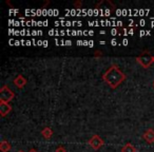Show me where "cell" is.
<instances>
[{"label": "cell", "instance_id": "6da1fadb", "mask_svg": "<svg viewBox=\"0 0 154 152\" xmlns=\"http://www.w3.org/2000/svg\"><path fill=\"white\" fill-rule=\"evenodd\" d=\"M103 78L111 88L114 89L119 86L126 79V76H125V74L120 71V69L117 66L113 64V66H111L103 73Z\"/></svg>", "mask_w": 154, "mask_h": 152}, {"label": "cell", "instance_id": "7a4b0ae2", "mask_svg": "<svg viewBox=\"0 0 154 152\" xmlns=\"http://www.w3.org/2000/svg\"><path fill=\"white\" fill-rule=\"evenodd\" d=\"M136 60L140 66H143V68H149L154 61V56H152L150 53L145 52V53H141L139 56L136 57Z\"/></svg>", "mask_w": 154, "mask_h": 152}, {"label": "cell", "instance_id": "3957f363", "mask_svg": "<svg viewBox=\"0 0 154 152\" xmlns=\"http://www.w3.org/2000/svg\"><path fill=\"white\" fill-rule=\"evenodd\" d=\"M14 96H15L14 92L8 86H3L2 88L0 89V101L8 103V101H12L14 98Z\"/></svg>", "mask_w": 154, "mask_h": 152}, {"label": "cell", "instance_id": "277c9868", "mask_svg": "<svg viewBox=\"0 0 154 152\" xmlns=\"http://www.w3.org/2000/svg\"><path fill=\"white\" fill-rule=\"evenodd\" d=\"M89 145H90L91 147L93 148V149L97 150V149H99V148H100L101 146L103 145V141L98 136V135L95 134V135H93V136L91 137L90 139H89Z\"/></svg>", "mask_w": 154, "mask_h": 152}, {"label": "cell", "instance_id": "5b68a950", "mask_svg": "<svg viewBox=\"0 0 154 152\" xmlns=\"http://www.w3.org/2000/svg\"><path fill=\"white\" fill-rule=\"evenodd\" d=\"M26 79L20 74L17 75L15 77V79H14V85L16 87H18V88H23L26 86Z\"/></svg>", "mask_w": 154, "mask_h": 152}, {"label": "cell", "instance_id": "8992f818", "mask_svg": "<svg viewBox=\"0 0 154 152\" xmlns=\"http://www.w3.org/2000/svg\"><path fill=\"white\" fill-rule=\"evenodd\" d=\"M12 110V107L9 105V103H3L0 101V114L2 116H5Z\"/></svg>", "mask_w": 154, "mask_h": 152}, {"label": "cell", "instance_id": "52a82bcc", "mask_svg": "<svg viewBox=\"0 0 154 152\" xmlns=\"http://www.w3.org/2000/svg\"><path fill=\"white\" fill-rule=\"evenodd\" d=\"M143 138L150 144L154 143V130L153 129H148V130L143 133Z\"/></svg>", "mask_w": 154, "mask_h": 152}, {"label": "cell", "instance_id": "ba28073f", "mask_svg": "<svg viewBox=\"0 0 154 152\" xmlns=\"http://www.w3.org/2000/svg\"><path fill=\"white\" fill-rule=\"evenodd\" d=\"M41 135H42L45 139H49V138H51L52 135H53V131H52V129L49 128V127H45V128L42 129V131H41Z\"/></svg>", "mask_w": 154, "mask_h": 152}, {"label": "cell", "instance_id": "9c48e42d", "mask_svg": "<svg viewBox=\"0 0 154 152\" xmlns=\"http://www.w3.org/2000/svg\"><path fill=\"white\" fill-rule=\"evenodd\" d=\"M0 150L2 152H9L11 150V145H10L9 141H2L0 144Z\"/></svg>", "mask_w": 154, "mask_h": 152}, {"label": "cell", "instance_id": "30bf717a", "mask_svg": "<svg viewBox=\"0 0 154 152\" xmlns=\"http://www.w3.org/2000/svg\"><path fill=\"white\" fill-rule=\"evenodd\" d=\"M122 152H136V149H135L132 144L128 143L122 148Z\"/></svg>", "mask_w": 154, "mask_h": 152}, {"label": "cell", "instance_id": "8fae6325", "mask_svg": "<svg viewBox=\"0 0 154 152\" xmlns=\"http://www.w3.org/2000/svg\"><path fill=\"white\" fill-rule=\"evenodd\" d=\"M74 7L76 8V9H80V7H82V1H76V2H74Z\"/></svg>", "mask_w": 154, "mask_h": 152}, {"label": "cell", "instance_id": "7c38bea8", "mask_svg": "<svg viewBox=\"0 0 154 152\" xmlns=\"http://www.w3.org/2000/svg\"><path fill=\"white\" fill-rule=\"evenodd\" d=\"M56 152H66V150L64 147H58L57 149H56Z\"/></svg>", "mask_w": 154, "mask_h": 152}, {"label": "cell", "instance_id": "4fadbf2b", "mask_svg": "<svg viewBox=\"0 0 154 152\" xmlns=\"http://www.w3.org/2000/svg\"><path fill=\"white\" fill-rule=\"evenodd\" d=\"M101 55H103V53H101L99 50H97V52H95V54H94L95 57H98V56H101Z\"/></svg>", "mask_w": 154, "mask_h": 152}, {"label": "cell", "instance_id": "5bb4252c", "mask_svg": "<svg viewBox=\"0 0 154 152\" xmlns=\"http://www.w3.org/2000/svg\"><path fill=\"white\" fill-rule=\"evenodd\" d=\"M116 43H117V41H116V39H112V41H111V45H115Z\"/></svg>", "mask_w": 154, "mask_h": 152}, {"label": "cell", "instance_id": "9a60e30c", "mask_svg": "<svg viewBox=\"0 0 154 152\" xmlns=\"http://www.w3.org/2000/svg\"><path fill=\"white\" fill-rule=\"evenodd\" d=\"M122 45H128V40H127V39H124V40H122Z\"/></svg>", "mask_w": 154, "mask_h": 152}, {"label": "cell", "instance_id": "2e32d148", "mask_svg": "<svg viewBox=\"0 0 154 152\" xmlns=\"http://www.w3.org/2000/svg\"><path fill=\"white\" fill-rule=\"evenodd\" d=\"M29 152H37V150H35V149H32V150H30Z\"/></svg>", "mask_w": 154, "mask_h": 152}, {"label": "cell", "instance_id": "e0dca14e", "mask_svg": "<svg viewBox=\"0 0 154 152\" xmlns=\"http://www.w3.org/2000/svg\"><path fill=\"white\" fill-rule=\"evenodd\" d=\"M18 152H24V151H22V150H19V151H18Z\"/></svg>", "mask_w": 154, "mask_h": 152}, {"label": "cell", "instance_id": "ac0fdd59", "mask_svg": "<svg viewBox=\"0 0 154 152\" xmlns=\"http://www.w3.org/2000/svg\"><path fill=\"white\" fill-rule=\"evenodd\" d=\"M153 88H154V82H153Z\"/></svg>", "mask_w": 154, "mask_h": 152}]
</instances>
